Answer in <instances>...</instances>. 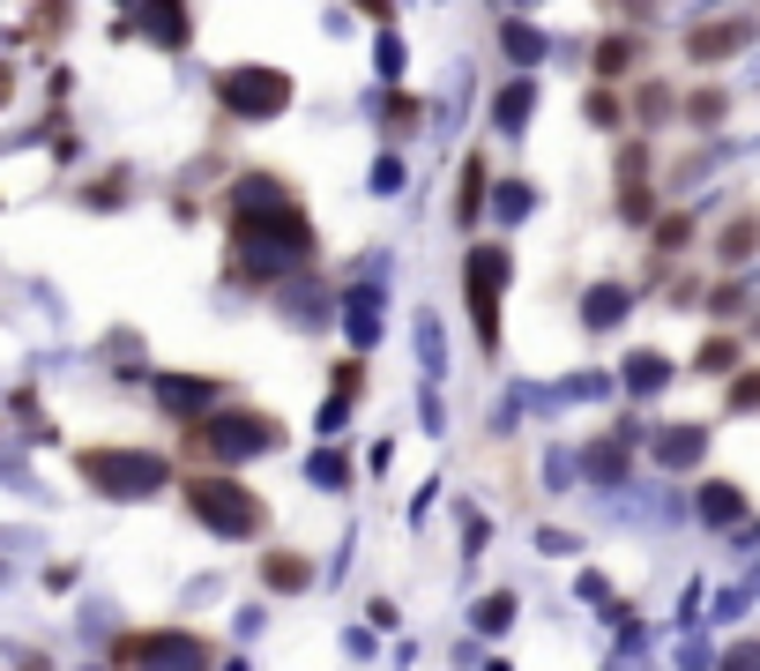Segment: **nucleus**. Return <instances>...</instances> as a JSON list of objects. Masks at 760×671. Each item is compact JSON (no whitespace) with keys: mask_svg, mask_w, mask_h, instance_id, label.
I'll return each instance as SVG.
<instances>
[{"mask_svg":"<svg viewBox=\"0 0 760 671\" xmlns=\"http://www.w3.org/2000/svg\"><path fill=\"white\" fill-rule=\"evenodd\" d=\"M731 411H760V373H746V381H731Z\"/></svg>","mask_w":760,"mask_h":671,"instance_id":"nucleus-13","label":"nucleus"},{"mask_svg":"<svg viewBox=\"0 0 760 671\" xmlns=\"http://www.w3.org/2000/svg\"><path fill=\"white\" fill-rule=\"evenodd\" d=\"M723 112H731V98H723V90H693V98H687V120H693V127H715Z\"/></svg>","mask_w":760,"mask_h":671,"instance_id":"nucleus-8","label":"nucleus"},{"mask_svg":"<svg viewBox=\"0 0 760 671\" xmlns=\"http://www.w3.org/2000/svg\"><path fill=\"white\" fill-rule=\"evenodd\" d=\"M619 217H626V224H649V217H657V195H649L641 179H626V187H619Z\"/></svg>","mask_w":760,"mask_h":671,"instance_id":"nucleus-7","label":"nucleus"},{"mask_svg":"<svg viewBox=\"0 0 760 671\" xmlns=\"http://www.w3.org/2000/svg\"><path fill=\"white\" fill-rule=\"evenodd\" d=\"M582 112H589L596 127H619V98H612V90H589V98H582Z\"/></svg>","mask_w":760,"mask_h":671,"instance_id":"nucleus-10","label":"nucleus"},{"mask_svg":"<svg viewBox=\"0 0 760 671\" xmlns=\"http://www.w3.org/2000/svg\"><path fill=\"white\" fill-rule=\"evenodd\" d=\"M641 60V46L634 38H626V30H619V38H604V46H596V75H604V82H619V75L634 68Z\"/></svg>","mask_w":760,"mask_h":671,"instance_id":"nucleus-5","label":"nucleus"},{"mask_svg":"<svg viewBox=\"0 0 760 671\" xmlns=\"http://www.w3.org/2000/svg\"><path fill=\"white\" fill-rule=\"evenodd\" d=\"M687 239H693V217H663L657 224V254H679Z\"/></svg>","mask_w":760,"mask_h":671,"instance_id":"nucleus-9","label":"nucleus"},{"mask_svg":"<svg viewBox=\"0 0 760 671\" xmlns=\"http://www.w3.org/2000/svg\"><path fill=\"white\" fill-rule=\"evenodd\" d=\"M634 105H641V120H663V112H671V90H663V82H649Z\"/></svg>","mask_w":760,"mask_h":671,"instance_id":"nucleus-12","label":"nucleus"},{"mask_svg":"<svg viewBox=\"0 0 760 671\" xmlns=\"http://www.w3.org/2000/svg\"><path fill=\"white\" fill-rule=\"evenodd\" d=\"M477 201H485V165H463V201H455V209H477Z\"/></svg>","mask_w":760,"mask_h":671,"instance_id":"nucleus-11","label":"nucleus"},{"mask_svg":"<svg viewBox=\"0 0 760 671\" xmlns=\"http://www.w3.org/2000/svg\"><path fill=\"white\" fill-rule=\"evenodd\" d=\"M366 16H388V0H366Z\"/></svg>","mask_w":760,"mask_h":671,"instance_id":"nucleus-14","label":"nucleus"},{"mask_svg":"<svg viewBox=\"0 0 760 671\" xmlns=\"http://www.w3.org/2000/svg\"><path fill=\"white\" fill-rule=\"evenodd\" d=\"M261 582H269V590H306V582H314V560H298V552H269V560H261Z\"/></svg>","mask_w":760,"mask_h":671,"instance_id":"nucleus-4","label":"nucleus"},{"mask_svg":"<svg viewBox=\"0 0 760 671\" xmlns=\"http://www.w3.org/2000/svg\"><path fill=\"white\" fill-rule=\"evenodd\" d=\"M269 68H239L231 82H224V98H239L246 112H269V105H284V82H261Z\"/></svg>","mask_w":760,"mask_h":671,"instance_id":"nucleus-3","label":"nucleus"},{"mask_svg":"<svg viewBox=\"0 0 760 671\" xmlns=\"http://www.w3.org/2000/svg\"><path fill=\"white\" fill-rule=\"evenodd\" d=\"M753 254H760V217H753V209H738V217L715 231V262L738 269V262H753Z\"/></svg>","mask_w":760,"mask_h":671,"instance_id":"nucleus-2","label":"nucleus"},{"mask_svg":"<svg viewBox=\"0 0 760 671\" xmlns=\"http://www.w3.org/2000/svg\"><path fill=\"white\" fill-rule=\"evenodd\" d=\"M731 366H738V336H709L693 351V373H731Z\"/></svg>","mask_w":760,"mask_h":671,"instance_id":"nucleus-6","label":"nucleus"},{"mask_svg":"<svg viewBox=\"0 0 760 671\" xmlns=\"http://www.w3.org/2000/svg\"><path fill=\"white\" fill-rule=\"evenodd\" d=\"M746 38H753V23H738V16H723V23H701V30H687V60H701V68H709V60H731Z\"/></svg>","mask_w":760,"mask_h":671,"instance_id":"nucleus-1","label":"nucleus"}]
</instances>
